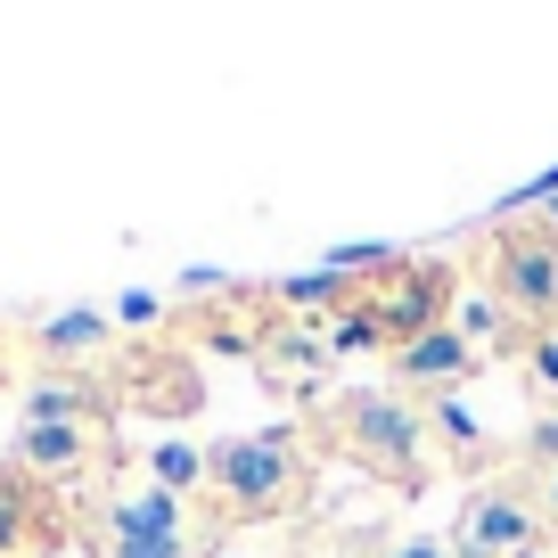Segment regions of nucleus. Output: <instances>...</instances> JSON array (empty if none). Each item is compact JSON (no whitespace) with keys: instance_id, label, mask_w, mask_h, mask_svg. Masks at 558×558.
Instances as JSON below:
<instances>
[{"instance_id":"nucleus-1","label":"nucleus","mask_w":558,"mask_h":558,"mask_svg":"<svg viewBox=\"0 0 558 558\" xmlns=\"http://www.w3.org/2000/svg\"><path fill=\"white\" fill-rule=\"evenodd\" d=\"M206 469H214V485H222L230 501H246V509H279L288 485H296V452H288V436H239V444H222Z\"/></svg>"},{"instance_id":"nucleus-2","label":"nucleus","mask_w":558,"mask_h":558,"mask_svg":"<svg viewBox=\"0 0 558 558\" xmlns=\"http://www.w3.org/2000/svg\"><path fill=\"white\" fill-rule=\"evenodd\" d=\"M17 469L50 493H83L107 469V427H25L17 436Z\"/></svg>"},{"instance_id":"nucleus-3","label":"nucleus","mask_w":558,"mask_h":558,"mask_svg":"<svg viewBox=\"0 0 558 558\" xmlns=\"http://www.w3.org/2000/svg\"><path fill=\"white\" fill-rule=\"evenodd\" d=\"M66 534L74 525L58 518V493L34 485V476L9 460V469H0V558H50Z\"/></svg>"},{"instance_id":"nucleus-4","label":"nucleus","mask_w":558,"mask_h":558,"mask_svg":"<svg viewBox=\"0 0 558 558\" xmlns=\"http://www.w3.org/2000/svg\"><path fill=\"white\" fill-rule=\"evenodd\" d=\"M83 525H99V534H140V542H190V518H181V501L165 485L116 493V501H99Z\"/></svg>"},{"instance_id":"nucleus-5","label":"nucleus","mask_w":558,"mask_h":558,"mask_svg":"<svg viewBox=\"0 0 558 558\" xmlns=\"http://www.w3.org/2000/svg\"><path fill=\"white\" fill-rule=\"evenodd\" d=\"M525 542V518L509 501H476L469 509V534H460V558H493V550H518Z\"/></svg>"},{"instance_id":"nucleus-6","label":"nucleus","mask_w":558,"mask_h":558,"mask_svg":"<svg viewBox=\"0 0 558 558\" xmlns=\"http://www.w3.org/2000/svg\"><path fill=\"white\" fill-rule=\"evenodd\" d=\"M90 345H107V320H99V313H58V320H41V353H50V362L90 353Z\"/></svg>"},{"instance_id":"nucleus-7","label":"nucleus","mask_w":558,"mask_h":558,"mask_svg":"<svg viewBox=\"0 0 558 558\" xmlns=\"http://www.w3.org/2000/svg\"><path fill=\"white\" fill-rule=\"evenodd\" d=\"M83 542L99 558H190V542H140V534H99V525H83Z\"/></svg>"},{"instance_id":"nucleus-8","label":"nucleus","mask_w":558,"mask_h":558,"mask_svg":"<svg viewBox=\"0 0 558 558\" xmlns=\"http://www.w3.org/2000/svg\"><path fill=\"white\" fill-rule=\"evenodd\" d=\"M411 378H460V337H418L411 345Z\"/></svg>"},{"instance_id":"nucleus-9","label":"nucleus","mask_w":558,"mask_h":558,"mask_svg":"<svg viewBox=\"0 0 558 558\" xmlns=\"http://www.w3.org/2000/svg\"><path fill=\"white\" fill-rule=\"evenodd\" d=\"M304 362H320V353H304V345H271V378H304Z\"/></svg>"},{"instance_id":"nucleus-10","label":"nucleus","mask_w":558,"mask_h":558,"mask_svg":"<svg viewBox=\"0 0 558 558\" xmlns=\"http://www.w3.org/2000/svg\"><path fill=\"white\" fill-rule=\"evenodd\" d=\"M157 476H165V485H190V476H197V452H157Z\"/></svg>"},{"instance_id":"nucleus-11","label":"nucleus","mask_w":558,"mask_h":558,"mask_svg":"<svg viewBox=\"0 0 558 558\" xmlns=\"http://www.w3.org/2000/svg\"><path fill=\"white\" fill-rule=\"evenodd\" d=\"M542 378H550V386H558V345H550V353H542Z\"/></svg>"},{"instance_id":"nucleus-12","label":"nucleus","mask_w":558,"mask_h":558,"mask_svg":"<svg viewBox=\"0 0 558 558\" xmlns=\"http://www.w3.org/2000/svg\"><path fill=\"white\" fill-rule=\"evenodd\" d=\"M550 501H558V469H550Z\"/></svg>"}]
</instances>
